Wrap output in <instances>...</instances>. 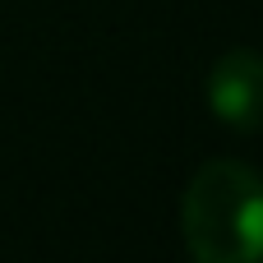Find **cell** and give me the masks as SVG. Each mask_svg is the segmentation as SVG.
Masks as SVG:
<instances>
[{
    "mask_svg": "<svg viewBox=\"0 0 263 263\" xmlns=\"http://www.w3.org/2000/svg\"><path fill=\"white\" fill-rule=\"evenodd\" d=\"M180 236L194 263H263V171L208 157L180 194Z\"/></svg>",
    "mask_w": 263,
    "mask_h": 263,
    "instance_id": "1",
    "label": "cell"
},
{
    "mask_svg": "<svg viewBox=\"0 0 263 263\" xmlns=\"http://www.w3.org/2000/svg\"><path fill=\"white\" fill-rule=\"evenodd\" d=\"M208 111L236 129V134H263V51L231 46L213 60L203 79Z\"/></svg>",
    "mask_w": 263,
    "mask_h": 263,
    "instance_id": "2",
    "label": "cell"
}]
</instances>
